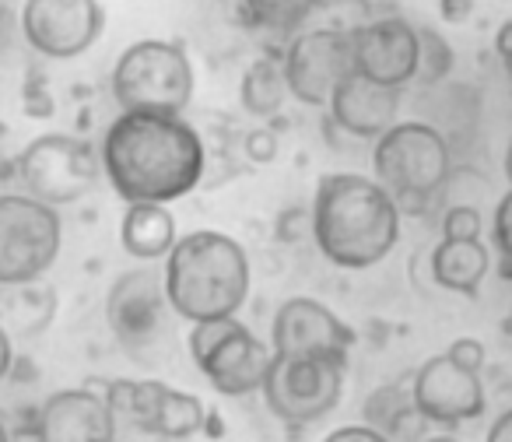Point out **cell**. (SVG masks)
<instances>
[{
	"label": "cell",
	"instance_id": "6da1fadb",
	"mask_svg": "<svg viewBox=\"0 0 512 442\" xmlns=\"http://www.w3.org/2000/svg\"><path fill=\"white\" fill-rule=\"evenodd\" d=\"M99 165L123 204H176L207 176V141L186 116L123 113L99 141Z\"/></svg>",
	"mask_w": 512,
	"mask_h": 442
},
{
	"label": "cell",
	"instance_id": "7bdbcfd3",
	"mask_svg": "<svg viewBox=\"0 0 512 442\" xmlns=\"http://www.w3.org/2000/svg\"><path fill=\"white\" fill-rule=\"evenodd\" d=\"M509 22H512V18H509Z\"/></svg>",
	"mask_w": 512,
	"mask_h": 442
},
{
	"label": "cell",
	"instance_id": "8992f818",
	"mask_svg": "<svg viewBox=\"0 0 512 442\" xmlns=\"http://www.w3.org/2000/svg\"><path fill=\"white\" fill-rule=\"evenodd\" d=\"M186 351H190L200 376L207 379V386L221 397H253V393H260L274 362L271 344L260 341L239 316L190 323Z\"/></svg>",
	"mask_w": 512,
	"mask_h": 442
},
{
	"label": "cell",
	"instance_id": "4dcf8cb0",
	"mask_svg": "<svg viewBox=\"0 0 512 442\" xmlns=\"http://www.w3.org/2000/svg\"><path fill=\"white\" fill-rule=\"evenodd\" d=\"M446 355L453 358L460 369H470V372H481L484 362H488V348H484L477 337H456L446 348Z\"/></svg>",
	"mask_w": 512,
	"mask_h": 442
},
{
	"label": "cell",
	"instance_id": "30bf717a",
	"mask_svg": "<svg viewBox=\"0 0 512 442\" xmlns=\"http://www.w3.org/2000/svg\"><path fill=\"white\" fill-rule=\"evenodd\" d=\"M99 393L106 397L116 425H130L155 439H190L207 428L204 400L162 379H113Z\"/></svg>",
	"mask_w": 512,
	"mask_h": 442
},
{
	"label": "cell",
	"instance_id": "f35d334b",
	"mask_svg": "<svg viewBox=\"0 0 512 442\" xmlns=\"http://www.w3.org/2000/svg\"><path fill=\"white\" fill-rule=\"evenodd\" d=\"M421 442H463V439H460V435H453V432H435V435L428 432Z\"/></svg>",
	"mask_w": 512,
	"mask_h": 442
},
{
	"label": "cell",
	"instance_id": "ab89813d",
	"mask_svg": "<svg viewBox=\"0 0 512 442\" xmlns=\"http://www.w3.org/2000/svg\"><path fill=\"white\" fill-rule=\"evenodd\" d=\"M502 169H505V179H509V186H512V137H509V144H505V158H502Z\"/></svg>",
	"mask_w": 512,
	"mask_h": 442
},
{
	"label": "cell",
	"instance_id": "8fae6325",
	"mask_svg": "<svg viewBox=\"0 0 512 442\" xmlns=\"http://www.w3.org/2000/svg\"><path fill=\"white\" fill-rule=\"evenodd\" d=\"M172 306L165 299L162 271L155 267H134L123 271L109 285L106 295V323L113 330L116 344L130 358H151L169 341Z\"/></svg>",
	"mask_w": 512,
	"mask_h": 442
},
{
	"label": "cell",
	"instance_id": "484cf974",
	"mask_svg": "<svg viewBox=\"0 0 512 442\" xmlns=\"http://www.w3.org/2000/svg\"><path fill=\"white\" fill-rule=\"evenodd\" d=\"M453 71V46L435 29H418V85H439Z\"/></svg>",
	"mask_w": 512,
	"mask_h": 442
},
{
	"label": "cell",
	"instance_id": "44dd1931",
	"mask_svg": "<svg viewBox=\"0 0 512 442\" xmlns=\"http://www.w3.org/2000/svg\"><path fill=\"white\" fill-rule=\"evenodd\" d=\"M57 316V292L43 281L4 288L0 292V323L11 337H36Z\"/></svg>",
	"mask_w": 512,
	"mask_h": 442
},
{
	"label": "cell",
	"instance_id": "3957f363",
	"mask_svg": "<svg viewBox=\"0 0 512 442\" xmlns=\"http://www.w3.org/2000/svg\"><path fill=\"white\" fill-rule=\"evenodd\" d=\"M162 285L176 320H225L246 306L253 267L239 239L218 229H197L179 236L162 260Z\"/></svg>",
	"mask_w": 512,
	"mask_h": 442
},
{
	"label": "cell",
	"instance_id": "7402d4cb",
	"mask_svg": "<svg viewBox=\"0 0 512 442\" xmlns=\"http://www.w3.org/2000/svg\"><path fill=\"white\" fill-rule=\"evenodd\" d=\"M239 102L249 116L256 120H271L281 113V106L288 102L285 74H281V57H256L253 64L242 71L239 81Z\"/></svg>",
	"mask_w": 512,
	"mask_h": 442
},
{
	"label": "cell",
	"instance_id": "f546056e",
	"mask_svg": "<svg viewBox=\"0 0 512 442\" xmlns=\"http://www.w3.org/2000/svg\"><path fill=\"white\" fill-rule=\"evenodd\" d=\"M22 109H25V116H32V120L53 116V95L46 92V81L39 78V74H32V78L22 85Z\"/></svg>",
	"mask_w": 512,
	"mask_h": 442
},
{
	"label": "cell",
	"instance_id": "ba28073f",
	"mask_svg": "<svg viewBox=\"0 0 512 442\" xmlns=\"http://www.w3.org/2000/svg\"><path fill=\"white\" fill-rule=\"evenodd\" d=\"M64 246L60 211L29 193H0V292L50 274Z\"/></svg>",
	"mask_w": 512,
	"mask_h": 442
},
{
	"label": "cell",
	"instance_id": "7a4b0ae2",
	"mask_svg": "<svg viewBox=\"0 0 512 442\" xmlns=\"http://www.w3.org/2000/svg\"><path fill=\"white\" fill-rule=\"evenodd\" d=\"M404 214L365 172H327L309 204V239L337 271L379 267L400 243Z\"/></svg>",
	"mask_w": 512,
	"mask_h": 442
},
{
	"label": "cell",
	"instance_id": "e575fe53",
	"mask_svg": "<svg viewBox=\"0 0 512 442\" xmlns=\"http://www.w3.org/2000/svg\"><path fill=\"white\" fill-rule=\"evenodd\" d=\"M484 442H512V407H505V411L491 421Z\"/></svg>",
	"mask_w": 512,
	"mask_h": 442
},
{
	"label": "cell",
	"instance_id": "b9f144b4",
	"mask_svg": "<svg viewBox=\"0 0 512 442\" xmlns=\"http://www.w3.org/2000/svg\"><path fill=\"white\" fill-rule=\"evenodd\" d=\"M509 316H512V306H509ZM509 323H512V320H509Z\"/></svg>",
	"mask_w": 512,
	"mask_h": 442
},
{
	"label": "cell",
	"instance_id": "4316f807",
	"mask_svg": "<svg viewBox=\"0 0 512 442\" xmlns=\"http://www.w3.org/2000/svg\"><path fill=\"white\" fill-rule=\"evenodd\" d=\"M491 253L505 281H512V186L495 200L491 211Z\"/></svg>",
	"mask_w": 512,
	"mask_h": 442
},
{
	"label": "cell",
	"instance_id": "60d3db41",
	"mask_svg": "<svg viewBox=\"0 0 512 442\" xmlns=\"http://www.w3.org/2000/svg\"><path fill=\"white\" fill-rule=\"evenodd\" d=\"M0 442H15V435H11V428L4 418H0Z\"/></svg>",
	"mask_w": 512,
	"mask_h": 442
},
{
	"label": "cell",
	"instance_id": "4fadbf2b",
	"mask_svg": "<svg viewBox=\"0 0 512 442\" xmlns=\"http://www.w3.org/2000/svg\"><path fill=\"white\" fill-rule=\"evenodd\" d=\"M355 71L351 64V36L327 29H302L288 36L281 53V74H285L288 99L309 109H327L334 88Z\"/></svg>",
	"mask_w": 512,
	"mask_h": 442
},
{
	"label": "cell",
	"instance_id": "603a6c76",
	"mask_svg": "<svg viewBox=\"0 0 512 442\" xmlns=\"http://www.w3.org/2000/svg\"><path fill=\"white\" fill-rule=\"evenodd\" d=\"M365 425H372L376 432H383L390 442H400V435L407 439V428H425L421 414L411 404V390L404 386H383L372 390L365 400Z\"/></svg>",
	"mask_w": 512,
	"mask_h": 442
},
{
	"label": "cell",
	"instance_id": "5b68a950",
	"mask_svg": "<svg viewBox=\"0 0 512 442\" xmlns=\"http://www.w3.org/2000/svg\"><path fill=\"white\" fill-rule=\"evenodd\" d=\"M193 60L179 39H137L116 57L109 92L123 113L183 116L193 102Z\"/></svg>",
	"mask_w": 512,
	"mask_h": 442
},
{
	"label": "cell",
	"instance_id": "5bb4252c",
	"mask_svg": "<svg viewBox=\"0 0 512 442\" xmlns=\"http://www.w3.org/2000/svg\"><path fill=\"white\" fill-rule=\"evenodd\" d=\"M106 11L99 0H25L18 32L46 60H74L99 43Z\"/></svg>",
	"mask_w": 512,
	"mask_h": 442
},
{
	"label": "cell",
	"instance_id": "f1b7e54d",
	"mask_svg": "<svg viewBox=\"0 0 512 442\" xmlns=\"http://www.w3.org/2000/svg\"><path fill=\"white\" fill-rule=\"evenodd\" d=\"M242 155L249 158L253 165H267L278 158V134L271 127H256L242 137Z\"/></svg>",
	"mask_w": 512,
	"mask_h": 442
},
{
	"label": "cell",
	"instance_id": "9c48e42d",
	"mask_svg": "<svg viewBox=\"0 0 512 442\" xmlns=\"http://www.w3.org/2000/svg\"><path fill=\"white\" fill-rule=\"evenodd\" d=\"M99 176V148L78 134H39L15 158V179L22 193L57 211L85 200Z\"/></svg>",
	"mask_w": 512,
	"mask_h": 442
},
{
	"label": "cell",
	"instance_id": "52a82bcc",
	"mask_svg": "<svg viewBox=\"0 0 512 442\" xmlns=\"http://www.w3.org/2000/svg\"><path fill=\"white\" fill-rule=\"evenodd\" d=\"M351 355H274L264 379V404L281 425L309 428L337 411L348 386Z\"/></svg>",
	"mask_w": 512,
	"mask_h": 442
},
{
	"label": "cell",
	"instance_id": "e0dca14e",
	"mask_svg": "<svg viewBox=\"0 0 512 442\" xmlns=\"http://www.w3.org/2000/svg\"><path fill=\"white\" fill-rule=\"evenodd\" d=\"M29 432L36 442H120V425L95 386L50 393Z\"/></svg>",
	"mask_w": 512,
	"mask_h": 442
},
{
	"label": "cell",
	"instance_id": "74e56055",
	"mask_svg": "<svg viewBox=\"0 0 512 442\" xmlns=\"http://www.w3.org/2000/svg\"><path fill=\"white\" fill-rule=\"evenodd\" d=\"M8 179H15V158H8V151L0 144V183H8Z\"/></svg>",
	"mask_w": 512,
	"mask_h": 442
},
{
	"label": "cell",
	"instance_id": "d590c367",
	"mask_svg": "<svg viewBox=\"0 0 512 442\" xmlns=\"http://www.w3.org/2000/svg\"><path fill=\"white\" fill-rule=\"evenodd\" d=\"M15 32H18V11H11V4L0 0V50H8Z\"/></svg>",
	"mask_w": 512,
	"mask_h": 442
},
{
	"label": "cell",
	"instance_id": "7c38bea8",
	"mask_svg": "<svg viewBox=\"0 0 512 442\" xmlns=\"http://www.w3.org/2000/svg\"><path fill=\"white\" fill-rule=\"evenodd\" d=\"M407 390H411V404L421 421L442 432H456L460 425H470L488 411V390H484L481 372L460 369L446 351L425 358L414 369Z\"/></svg>",
	"mask_w": 512,
	"mask_h": 442
},
{
	"label": "cell",
	"instance_id": "d6a6232c",
	"mask_svg": "<svg viewBox=\"0 0 512 442\" xmlns=\"http://www.w3.org/2000/svg\"><path fill=\"white\" fill-rule=\"evenodd\" d=\"M439 15L446 18L449 25H463L474 15V0H439Z\"/></svg>",
	"mask_w": 512,
	"mask_h": 442
},
{
	"label": "cell",
	"instance_id": "ffe728a7",
	"mask_svg": "<svg viewBox=\"0 0 512 442\" xmlns=\"http://www.w3.org/2000/svg\"><path fill=\"white\" fill-rule=\"evenodd\" d=\"M179 229L169 204H127L120 218V246L137 264H158L176 246Z\"/></svg>",
	"mask_w": 512,
	"mask_h": 442
},
{
	"label": "cell",
	"instance_id": "d4e9b609",
	"mask_svg": "<svg viewBox=\"0 0 512 442\" xmlns=\"http://www.w3.org/2000/svg\"><path fill=\"white\" fill-rule=\"evenodd\" d=\"M372 18H376V4L372 0H313V11H309L302 29H327L355 36Z\"/></svg>",
	"mask_w": 512,
	"mask_h": 442
},
{
	"label": "cell",
	"instance_id": "8d00e7d4",
	"mask_svg": "<svg viewBox=\"0 0 512 442\" xmlns=\"http://www.w3.org/2000/svg\"><path fill=\"white\" fill-rule=\"evenodd\" d=\"M495 50H498V57H502L505 71L512 74V22H505L502 29H498V36H495Z\"/></svg>",
	"mask_w": 512,
	"mask_h": 442
},
{
	"label": "cell",
	"instance_id": "9a60e30c",
	"mask_svg": "<svg viewBox=\"0 0 512 442\" xmlns=\"http://www.w3.org/2000/svg\"><path fill=\"white\" fill-rule=\"evenodd\" d=\"M271 351L281 358L295 355H351L355 330L313 295H292L271 320Z\"/></svg>",
	"mask_w": 512,
	"mask_h": 442
},
{
	"label": "cell",
	"instance_id": "836d02e7",
	"mask_svg": "<svg viewBox=\"0 0 512 442\" xmlns=\"http://www.w3.org/2000/svg\"><path fill=\"white\" fill-rule=\"evenodd\" d=\"M11 369H15V337L0 323V383L11 376Z\"/></svg>",
	"mask_w": 512,
	"mask_h": 442
},
{
	"label": "cell",
	"instance_id": "d6986e66",
	"mask_svg": "<svg viewBox=\"0 0 512 442\" xmlns=\"http://www.w3.org/2000/svg\"><path fill=\"white\" fill-rule=\"evenodd\" d=\"M495 267V253L484 239H439L428 246V271L432 285L449 295L474 299Z\"/></svg>",
	"mask_w": 512,
	"mask_h": 442
},
{
	"label": "cell",
	"instance_id": "ac0fdd59",
	"mask_svg": "<svg viewBox=\"0 0 512 442\" xmlns=\"http://www.w3.org/2000/svg\"><path fill=\"white\" fill-rule=\"evenodd\" d=\"M404 88H386L351 71L327 102V120L348 141H376L400 120Z\"/></svg>",
	"mask_w": 512,
	"mask_h": 442
},
{
	"label": "cell",
	"instance_id": "277c9868",
	"mask_svg": "<svg viewBox=\"0 0 512 442\" xmlns=\"http://www.w3.org/2000/svg\"><path fill=\"white\" fill-rule=\"evenodd\" d=\"M453 169L446 134L425 120H397L372 141V179L397 200L404 218H421L439 207V190Z\"/></svg>",
	"mask_w": 512,
	"mask_h": 442
},
{
	"label": "cell",
	"instance_id": "1f68e13d",
	"mask_svg": "<svg viewBox=\"0 0 512 442\" xmlns=\"http://www.w3.org/2000/svg\"><path fill=\"white\" fill-rule=\"evenodd\" d=\"M320 442H390L383 432H376L372 425H365V421H358V425H341L334 428V432H327Z\"/></svg>",
	"mask_w": 512,
	"mask_h": 442
},
{
	"label": "cell",
	"instance_id": "cb8c5ba5",
	"mask_svg": "<svg viewBox=\"0 0 512 442\" xmlns=\"http://www.w3.org/2000/svg\"><path fill=\"white\" fill-rule=\"evenodd\" d=\"M313 0H242V15L253 29L295 36L306 25Z\"/></svg>",
	"mask_w": 512,
	"mask_h": 442
},
{
	"label": "cell",
	"instance_id": "83f0119b",
	"mask_svg": "<svg viewBox=\"0 0 512 442\" xmlns=\"http://www.w3.org/2000/svg\"><path fill=\"white\" fill-rule=\"evenodd\" d=\"M442 239H484V214L474 204H453L442 207L439 218Z\"/></svg>",
	"mask_w": 512,
	"mask_h": 442
},
{
	"label": "cell",
	"instance_id": "2e32d148",
	"mask_svg": "<svg viewBox=\"0 0 512 442\" xmlns=\"http://www.w3.org/2000/svg\"><path fill=\"white\" fill-rule=\"evenodd\" d=\"M355 74L386 88H407L418 78V25L404 15H376L351 36Z\"/></svg>",
	"mask_w": 512,
	"mask_h": 442
}]
</instances>
